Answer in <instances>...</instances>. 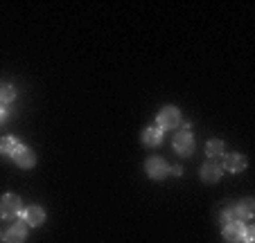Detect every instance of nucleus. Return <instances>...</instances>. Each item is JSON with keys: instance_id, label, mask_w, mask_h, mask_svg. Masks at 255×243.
<instances>
[{"instance_id": "obj_2", "label": "nucleus", "mask_w": 255, "mask_h": 243, "mask_svg": "<svg viewBox=\"0 0 255 243\" xmlns=\"http://www.w3.org/2000/svg\"><path fill=\"white\" fill-rule=\"evenodd\" d=\"M20 210H23V203H20V196L16 194H5L2 198H0V219H16V216L20 214Z\"/></svg>"}, {"instance_id": "obj_5", "label": "nucleus", "mask_w": 255, "mask_h": 243, "mask_svg": "<svg viewBox=\"0 0 255 243\" xmlns=\"http://www.w3.org/2000/svg\"><path fill=\"white\" fill-rule=\"evenodd\" d=\"M199 176H201V180L206 182V185H215V182L222 180V176H224V167H222V164H219L217 160H208L206 164L201 167Z\"/></svg>"}, {"instance_id": "obj_10", "label": "nucleus", "mask_w": 255, "mask_h": 243, "mask_svg": "<svg viewBox=\"0 0 255 243\" xmlns=\"http://www.w3.org/2000/svg\"><path fill=\"white\" fill-rule=\"evenodd\" d=\"M244 228H246V223H242V221H231V223L224 225L222 234H224V239H226V241L240 243L242 234H244Z\"/></svg>"}, {"instance_id": "obj_12", "label": "nucleus", "mask_w": 255, "mask_h": 243, "mask_svg": "<svg viewBox=\"0 0 255 243\" xmlns=\"http://www.w3.org/2000/svg\"><path fill=\"white\" fill-rule=\"evenodd\" d=\"M235 214H237V221H242V223H246L249 219H253V214H255V200L253 198L240 200V203L235 205Z\"/></svg>"}, {"instance_id": "obj_16", "label": "nucleus", "mask_w": 255, "mask_h": 243, "mask_svg": "<svg viewBox=\"0 0 255 243\" xmlns=\"http://www.w3.org/2000/svg\"><path fill=\"white\" fill-rule=\"evenodd\" d=\"M240 243H255V228L253 225H246L244 228V234H242Z\"/></svg>"}, {"instance_id": "obj_9", "label": "nucleus", "mask_w": 255, "mask_h": 243, "mask_svg": "<svg viewBox=\"0 0 255 243\" xmlns=\"http://www.w3.org/2000/svg\"><path fill=\"white\" fill-rule=\"evenodd\" d=\"M25 223H27V228H39V225L45 223V210L41 205H32L25 210Z\"/></svg>"}, {"instance_id": "obj_18", "label": "nucleus", "mask_w": 255, "mask_h": 243, "mask_svg": "<svg viewBox=\"0 0 255 243\" xmlns=\"http://www.w3.org/2000/svg\"><path fill=\"white\" fill-rule=\"evenodd\" d=\"M7 115H9L7 106H0V124H5V122H7Z\"/></svg>"}, {"instance_id": "obj_13", "label": "nucleus", "mask_w": 255, "mask_h": 243, "mask_svg": "<svg viewBox=\"0 0 255 243\" xmlns=\"http://www.w3.org/2000/svg\"><path fill=\"white\" fill-rule=\"evenodd\" d=\"M206 153L210 160H215V158H222L224 156V142L222 140H210V142L206 144Z\"/></svg>"}, {"instance_id": "obj_17", "label": "nucleus", "mask_w": 255, "mask_h": 243, "mask_svg": "<svg viewBox=\"0 0 255 243\" xmlns=\"http://www.w3.org/2000/svg\"><path fill=\"white\" fill-rule=\"evenodd\" d=\"M231 221H237V214H235V207H228V210L222 212V225L231 223Z\"/></svg>"}, {"instance_id": "obj_4", "label": "nucleus", "mask_w": 255, "mask_h": 243, "mask_svg": "<svg viewBox=\"0 0 255 243\" xmlns=\"http://www.w3.org/2000/svg\"><path fill=\"white\" fill-rule=\"evenodd\" d=\"M172 147H174V151L178 153V156H192L194 153V135L190 133V131H181V133H176L174 135V140H172Z\"/></svg>"}, {"instance_id": "obj_6", "label": "nucleus", "mask_w": 255, "mask_h": 243, "mask_svg": "<svg viewBox=\"0 0 255 243\" xmlns=\"http://www.w3.org/2000/svg\"><path fill=\"white\" fill-rule=\"evenodd\" d=\"M11 160H14L20 169H32L34 164H36V156H34V151L29 147H25V144H18V147L14 149Z\"/></svg>"}, {"instance_id": "obj_14", "label": "nucleus", "mask_w": 255, "mask_h": 243, "mask_svg": "<svg viewBox=\"0 0 255 243\" xmlns=\"http://www.w3.org/2000/svg\"><path fill=\"white\" fill-rule=\"evenodd\" d=\"M16 99V90L11 86H0V106H7V104H11V101Z\"/></svg>"}, {"instance_id": "obj_15", "label": "nucleus", "mask_w": 255, "mask_h": 243, "mask_svg": "<svg viewBox=\"0 0 255 243\" xmlns=\"http://www.w3.org/2000/svg\"><path fill=\"white\" fill-rule=\"evenodd\" d=\"M18 147V142H16L14 138H2L0 140V156H9L14 153V149Z\"/></svg>"}, {"instance_id": "obj_19", "label": "nucleus", "mask_w": 255, "mask_h": 243, "mask_svg": "<svg viewBox=\"0 0 255 243\" xmlns=\"http://www.w3.org/2000/svg\"><path fill=\"white\" fill-rule=\"evenodd\" d=\"M169 173H174V176H183V169L181 167H169Z\"/></svg>"}, {"instance_id": "obj_1", "label": "nucleus", "mask_w": 255, "mask_h": 243, "mask_svg": "<svg viewBox=\"0 0 255 243\" xmlns=\"http://www.w3.org/2000/svg\"><path fill=\"white\" fill-rule=\"evenodd\" d=\"M178 124H181V110H178L176 106H165V108H160L158 115H156V126H158L163 133L176 129Z\"/></svg>"}, {"instance_id": "obj_7", "label": "nucleus", "mask_w": 255, "mask_h": 243, "mask_svg": "<svg viewBox=\"0 0 255 243\" xmlns=\"http://www.w3.org/2000/svg\"><path fill=\"white\" fill-rule=\"evenodd\" d=\"M140 142L149 149L160 147V144H163V131H160L158 126H147V129L142 131V135H140Z\"/></svg>"}, {"instance_id": "obj_8", "label": "nucleus", "mask_w": 255, "mask_h": 243, "mask_svg": "<svg viewBox=\"0 0 255 243\" xmlns=\"http://www.w3.org/2000/svg\"><path fill=\"white\" fill-rule=\"evenodd\" d=\"M246 164H249V160H246L244 153H231V156H226V160H224V169L231 173H242L246 169Z\"/></svg>"}, {"instance_id": "obj_11", "label": "nucleus", "mask_w": 255, "mask_h": 243, "mask_svg": "<svg viewBox=\"0 0 255 243\" xmlns=\"http://www.w3.org/2000/svg\"><path fill=\"white\" fill-rule=\"evenodd\" d=\"M2 239H5V243H25V239H27V223H14Z\"/></svg>"}, {"instance_id": "obj_3", "label": "nucleus", "mask_w": 255, "mask_h": 243, "mask_svg": "<svg viewBox=\"0 0 255 243\" xmlns=\"http://www.w3.org/2000/svg\"><path fill=\"white\" fill-rule=\"evenodd\" d=\"M144 171H147V176H149L151 180H163V178L169 173V164L165 158L151 156L149 160L144 162Z\"/></svg>"}]
</instances>
